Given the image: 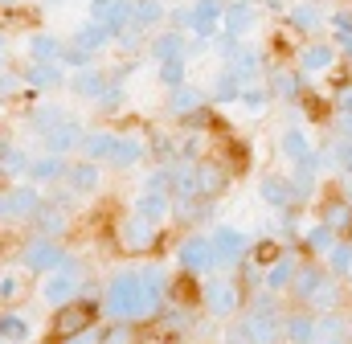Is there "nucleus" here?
Instances as JSON below:
<instances>
[{"label": "nucleus", "instance_id": "1", "mask_svg": "<svg viewBox=\"0 0 352 344\" xmlns=\"http://www.w3.org/2000/svg\"><path fill=\"white\" fill-rule=\"evenodd\" d=\"M164 299V270H123L111 279L102 295V312L111 320H135V316H156Z\"/></svg>", "mask_w": 352, "mask_h": 344}, {"label": "nucleus", "instance_id": "2", "mask_svg": "<svg viewBox=\"0 0 352 344\" xmlns=\"http://www.w3.org/2000/svg\"><path fill=\"white\" fill-rule=\"evenodd\" d=\"M37 209H41V193L33 184H16L0 193V222H21V217H33Z\"/></svg>", "mask_w": 352, "mask_h": 344}, {"label": "nucleus", "instance_id": "3", "mask_svg": "<svg viewBox=\"0 0 352 344\" xmlns=\"http://www.w3.org/2000/svg\"><path fill=\"white\" fill-rule=\"evenodd\" d=\"M205 238H209V246H213V262H217V266L238 262L242 250L250 246V242H246V234H242V230H234V226H213Z\"/></svg>", "mask_w": 352, "mask_h": 344}, {"label": "nucleus", "instance_id": "4", "mask_svg": "<svg viewBox=\"0 0 352 344\" xmlns=\"http://www.w3.org/2000/svg\"><path fill=\"white\" fill-rule=\"evenodd\" d=\"M135 217H144L148 226H164V222L173 217V197H168V189L144 184V193L135 197Z\"/></svg>", "mask_w": 352, "mask_h": 344}, {"label": "nucleus", "instance_id": "5", "mask_svg": "<svg viewBox=\"0 0 352 344\" xmlns=\"http://www.w3.org/2000/svg\"><path fill=\"white\" fill-rule=\"evenodd\" d=\"M25 266L29 270H37V275H45V270H58V266H66V250L54 242V238H33L29 246H25Z\"/></svg>", "mask_w": 352, "mask_h": 344}, {"label": "nucleus", "instance_id": "6", "mask_svg": "<svg viewBox=\"0 0 352 344\" xmlns=\"http://www.w3.org/2000/svg\"><path fill=\"white\" fill-rule=\"evenodd\" d=\"M176 262H180L184 270H197V275H205V270H213V266H217V262H213V246H209V238H205V234L184 238V242H180V250H176Z\"/></svg>", "mask_w": 352, "mask_h": 344}, {"label": "nucleus", "instance_id": "7", "mask_svg": "<svg viewBox=\"0 0 352 344\" xmlns=\"http://www.w3.org/2000/svg\"><path fill=\"white\" fill-rule=\"evenodd\" d=\"M41 140H45V148L54 152V156H66V152H74L78 148V140H82V127L74 123V119H58V123H50V127H41Z\"/></svg>", "mask_w": 352, "mask_h": 344}, {"label": "nucleus", "instance_id": "8", "mask_svg": "<svg viewBox=\"0 0 352 344\" xmlns=\"http://www.w3.org/2000/svg\"><path fill=\"white\" fill-rule=\"evenodd\" d=\"M238 299H242V295H238V287H234L230 279H209V283H205V308H209L213 316H221V320L234 316V312H238Z\"/></svg>", "mask_w": 352, "mask_h": 344}, {"label": "nucleus", "instance_id": "9", "mask_svg": "<svg viewBox=\"0 0 352 344\" xmlns=\"http://www.w3.org/2000/svg\"><path fill=\"white\" fill-rule=\"evenodd\" d=\"M221 8H226L221 0H197L192 12L184 17V25H188L197 37H213V33L221 29Z\"/></svg>", "mask_w": 352, "mask_h": 344}, {"label": "nucleus", "instance_id": "10", "mask_svg": "<svg viewBox=\"0 0 352 344\" xmlns=\"http://www.w3.org/2000/svg\"><path fill=\"white\" fill-rule=\"evenodd\" d=\"M74 291H78V279L66 270V266H58V270H45V283H41V299L45 303H70L74 299Z\"/></svg>", "mask_w": 352, "mask_h": 344}, {"label": "nucleus", "instance_id": "11", "mask_svg": "<svg viewBox=\"0 0 352 344\" xmlns=\"http://www.w3.org/2000/svg\"><path fill=\"white\" fill-rule=\"evenodd\" d=\"M254 4H230V8H221V29H226V37H242V33H250L254 29Z\"/></svg>", "mask_w": 352, "mask_h": 344}, {"label": "nucleus", "instance_id": "12", "mask_svg": "<svg viewBox=\"0 0 352 344\" xmlns=\"http://www.w3.org/2000/svg\"><path fill=\"white\" fill-rule=\"evenodd\" d=\"M242 328H246L250 344H274V341H278V320H274L266 308H258L250 320H242Z\"/></svg>", "mask_w": 352, "mask_h": 344}, {"label": "nucleus", "instance_id": "13", "mask_svg": "<svg viewBox=\"0 0 352 344\" xmlns=\"http://www.w3.org/2000/svg\"><path fill=\"white\" fill-rule=\"evenodd\" d=\"M287 341H291V344H316V341H320V320H316V316H307V312L287 316Z\"/></svg>", "mask_w": 352, "mask_h": 344}, {"label": "nucleus", "instance_id": "14", "mask_svg": "<svg viewBox=\"0 0 352 344\" xmlns=\"http://www.w3.org/2000/svg\"><path fill=\"white\" fill-rule=\"evenodd\" d=\"M295 266H299V262H295V255H283V250H278V255L270 258L266 287H270V291H283V287H291V279H295Z\"/></svg>", "mask_w": 352, "mask_h": 344}, {"label": "nucleus", "instance_id": "15", "mask_svg": "<svg viewBox=\"0 0 352 344\" xmlns=\"http://www.w3.org/2000/svg\"><path fill=\"white\" fill-rule=\"evenodd\" d=\"M98 180H102V172H98L94 160H82V164L66 169V184H70L74 193H94V189H98Z\"/></svg>", "mask_w": 352, "mask_h": 344}, {"label": "nucleus", "instance_id": "16", "mask_svg": "<svg viewBox=\"0 0 352 344\" xmlns=\"http://www.w3.org/2000/svg\"><path fill=\"white\" fill-rule=\"evenodd\" d=\"M332 62H336V50H332V45H307V50L299 54V70H303V74H324Z\"/></svg>", "mask_w": 352, "mask_h": 344}, {"label": "nucleus", "instance_id": "17", "mask_svg": "<svg viewBox=\"0 0 352 344\" xmlns=\"http://www.w3.org/2000/svg\"><path fill=\"white\" fill-rule=\"evenodd\" d=\"M263 201L266 205H274V209H287L291 201H295V189H291V180H283V176H263Z\"/></svg>", "mask_w": 352, "mask_h": 344}, {"label": "nucleus", "instance_id": "18", "mask_svg": "<svg viewBox=\"0 0 352 344\" xmlns=\"http://www.w3.org/2000/svg\"><path fill=\"white\" fill-rule=\"evenodd\" d=\"M90 328V308H62V316L54 320V332L66 341V336H74V332H82Z\"/></svg>", "mask_w": 352, "mask_h": 344}, {"label": "nucleus", "instance_id": "19", "mask_svg": "<svg viewBox=\"0 0 352 344\" xmlns=\"http://www.w3.org/2000/svg\"><path fill=\"white\" fill-rule=\"evenodd\" d=\"M168 184L176 189L180 201L201 197V193H197V164H176V169H168Z\"/></svg>", "mask_w": 352, "mask_h": 344}, {"label": "nucleus", "instance_id": "20", "mask_svg": "<svg viewBox=\"0 0 352 344\" xmlns=\"http://www.w3.org/2000/svg\"><path fill=\"white\" fill-rule=\"evenodd\" d=\"M115 144H119V136H111V131H94V136H87L82 140V156L87 160H111V152H115Z\"/></svg>", "mask_w": 352, "mask_h": 344}, {"label": "nucleus", "instance_id": "21", "mask_svg": "<svg viewBox=\"0 0 352 344\" xmlns=\"http://www.w3.org/2000/svg\"><path fill=\"white\" fill-rule=\"evenodd\" d=\"M29 336H33V328H29V320H25L21 312H4V316H0V341L25 344Z\"/></svg>", "mask_w": 352, "mask_h": 344}, {"label": "nucleus", "instance_id": "22", "mask_svg": "<svg viewBox=\"0 0 352 344\" xmlns=\"http://www.w3.org/2000/svg\"><path fill=\"white\" fill-rule=\"evenodd\" d=\"M144 156H148L144 140H119L115 152H111V164H115V169H131V164H140Z\"/></svg>", "mask_w": 352, "mask_h": 344}, {"label": "nucleus", "instance_id": "23", "mask_svg": "<svg viewBox=\"0 0 352 344\" xmlns=\"http://www.w3.org/2000/svg\"><path fill=\"white\" fill-rule=\"evenodd\" d=\"M98 25L107 29V37H119V33H123V29L131 25V4H127V0H115V4L107 8V17H102Z\"/></svg>", "mask_w": 352, "mask_h": 344}, {"label": "nucleus", "instance_id": "24", "mask_svg": "<svg viewBox=\"0 0 352 344\" xmlns=\"http://www.w3.org/2000/svg\"><path fill=\"white\" fill-rule=\"evenodd\" d=\"M29 54H33V62H58L62 45H58V37H50V33H33V37H29Z\"/></svg>", "mask_w": 352, "mask_h": 344}, {"label": "nucleus", "instance_id": "25", "mask_svg": "<svg viewBox=\"0 0 352 344\" xmlns=\"http://www.w3.org/2000/svg\"><path fill=\"white\" fill-rule=\"evenodd\" d=\"M258 66H263V62H258L254 50H234V54H230V70H234L242 83H250V78L258 74Z\"/></svg>", "mask_w": 352, "mask_h": 344}, {"label": "nucleus", "instance_id": "26", "mask_svg": "<svg viewBox=\"0 0 352 344\" xmlns=\"http://www.w3.org/2000/svg\"><path fill=\"white\" fill-rule=\"evenodd\" d=\"M152 230H156V226H148L144 217H131V222H123V242H127L131 250H144V246L152 242Z\"/></svg>", "mask_w": 352, "mask_h": 344}, {"label": "nucleus", "instance_id": "27", "mask_svg": "<svg viewBox=\"0 0 352 344\" xmlns=\"http://www.w3.org/2000/svg\"><path fill=\"white\" fill-rule=\"evenodd\" d=\"M307 303H311V308H320V312H332V308L340 303V287H336L332 279H320V283H316V291L307 295Z\"/></svg>", "mask_w": 352, "mask_h": 344}, {"label": "nucleus", "instance_id": "28", "mask_svg": "<svg viewBox=\"0 0 352 344\" xmlns=\"http://www.w3.org/2000/svg\"><path fill=\"white\" fill-rule=\"evenodd\" d=\"M221 184H226V172L217 169V164H197V193L201 197L221 193Z\"/></svg>", "mask_w": 352, "mask_h": 344}, {"label": "nucleus", "instance_id": "29", "mask_svg": "<svg viewBox=\"0 0 352 344\" xmlns=\"http://www.w3.org/2000/svg\"><path fill=\"white\" fill-rule=\"evenodd\" d=\"M131 4V25H160L164 4L160 0H127Z\"/></svg>", "mask_w": 352, "mask_h": 344}, {"label": "nucleus", "instance_id": "30", "mask_svg": "<svg viewBox=\"0 0 352 344\" xmlns=\"http://www.w3.org/2000/svg\"><path fill=\"white\" fill-rule=\"evenodd\" d=\"M278 148H283V156H287V160H295V156L311 152V144H307V131H303V127H287V131H283V140H278Z\"/></svg>", "mask_w": 352, "mask_h": 344}, {"label": "nucleus", "instance_id": "31", "mask_svg": "<svg viewBox=\"0 0 352 344\" xmlns=\"http://www.w3.org/2000/svg\"><path fill=\"white\" fill-rule=\"evenodd\" d=\"M242 78L234 74V70H226L217 83H213V103H238V94H242Z\"/></svg>", "mask_w": 352, "mask_h": 344}, {"label": "nucleus", "instance_id": "32", "mask_svg": "<svg viewBox=\"0 0 352 344\" xmlns=\"http://www.w3.org/2000/svg\"><path fill=\"white\" fill-rule=\"evenodd\" d=\"M33 217H37V230H41V238H58V234L66 230V213H62V209H37Z\"/></svg>", "mask_w": 352, "mask_h": 344}, {"label": "nucleus", "instance_id": "33", "mask_svg": "<svg viewBox=\"0 0 352 344\" xmlns=\"http://www.w3.org/2000/svg\"><path fill=\"white\" fill-rule=\"evenodd\" d=\"M176 54H184V37H180V33H160V37L152 41V58H156V62L176 58Z\"/></svg>", "mask_w": 352, "mask_h": 344}, {"label": "nucleus", "instance_id": "34", "mask_svg": "<svg viewBox=\"0 0 352 344\" xmlns=\"http://www.w3.org/2000/svg\"><path fill=\"white\" fill-rule=\"evenodd\" d=\"M107 41H111V37H107V29H102L98 21H90V25L78 29V41H74V45H78V50H87V54H94V50H98V45H107Z\"/></svg>", "mask_w": 352, "mask_h": 344}, {"label": "nucleus", "instance_id": "35", "mask_svg": "<svg viewBox=\"0 0 352 344\" xmlns=\"http://www.w3.org/2000/svg\"><path fill=\"white\" fill-rule=\"evenodd\" d=\"M29 83L33 86H58L62 83V66H58V62H33Z\"/></svg>", "mask_w": 352, "mask_h": 344}, {"label": "nucleus", "instance_id": "36", "mask_svg": "<svg viewBox=\"0 0 352 344\" xmlns=\"http://www.w3.org/2000/svg\"><path fill=\"white\" fill-rule=\"evenodd\" d=\"M324 226H332L336 234L352 230V205H349V201H336V205H328V213H324Z\"/></svg>", "mask_w": 352, "mask_h": 344}, {"label": "nucleus", "instance_id": "37", "mask_svg": "<svg viewBox=\"0 0 352 344\" xmlns=\"http://www.w3.org/2000/svg\"><path fill=\"white\" fill-rule=\"evenodd\" d=\"M324 255H328L332 270H336L340 279H349V275H352V246H344V242H332V246H328Z\"/></svg>", "mask_w": 352, "mask_h": 344}, {"label": "nucleus", "instance_id": "38", "mask_svg": "<svg viewBox=\"0 0 352 344\" xmlns=\"http://www.w3.org/2000/svg\"><path fill=\"white\" fill-rule=\"evenodd\" d=\"M29 172L37 176V180H58L62 172H66V164H62V156H45V160H29Z\"/></svg>", "mask_w": 352, "mask_h": 344}, {"label": "nucleus", "instance_id": "39", "mask_svg": "<svg viewBox=\"0 0 352 344\" xmlns=\"http://www.w3.org/2000/svg\"><path fill=\"white\" fill-rule=\"evenodd\" d=\"M70 86H74V90H78L82 98H98V90H102V78H98V74H94L90 66H82V70H78V74L70 78Z\"/></svg>", "mask_w": 352, "mask_h": 344}, {"label": "nucleus", "instance_id": "40", "mask_svg": "<svg viewBox=\"0 0 352 344\" xmlns=\"http://www.w3.org/2000/svg\"><path fill=\"white\" fill-rule=\"evenodd\" d=\"M303 242H307L311 250H320V255H324V250H328V246L336 242V230L320 222V226H311V230H303Z\"/></svg>", "mask_w": 352, "mask_h": 344}, {"label": "nucleus", "instance_id": "41", "mask_svg": "<svg viewBox=\"0 0 352 344\" xmlns=\"http://www.w3.org/2000/svg\"><path fill=\"white\" fill-rule=\"evenodd\" d=\"M291 25L303 29V33L320 29V8H316V4H299V8H291Z\"/></svg>", "mask_w": 352, "mask_h": 344}, {"label": "nucleus", "instance_id": "42", "mask_svg": "<svg viewBox=\"0 0 352 344\" xmlns=\"http://www.w3.org/2000/svg\"><path fill=\"white\" fill-rule=\"evenodd\" d=\"M320 279H324V275H320L316 266H307V270H303V266H295V279H291V283H295V295H299V299H307V295L316 291V283H320Z\"/></svg>", "mask_w": 352, "mask_h": 344}, {"label": "nucleus", "instance_id": "43", "mask_svg": "<svg viewBox=\"0 0 352 344\" xmlns=\"http://www.w3.org/2000/svg\"><path fill=\"white\" fill-rule=\"evenodd\" d=\"M160 78H164L168 90L184 83V54H176V58H164V62H160Z\"/></svg>", "mask_w": 352, "mask_h": 344}, {"label": "nucleus", "instance_id": "44", "mask_svg": "<svg viewBox=\"0 0 352 344\" xmlns=\"http://www.w3.org/2000/svg\"><path fill=\"white\" fill-rule=\"evenodd\" d=\"M0 169L8 172V176H21V172H29V156L21 148H4L0 152Z\"/></svg>", "mask_w": 352, "mask_h": 344}, {"label": "nucleus", "instance_id": "45", "mask_svg": "<svg viewBox=\"0 0 352 344\" xmlns=\"http://www.w3.org/2000/svg\"><path fill=\"white\" fill-rule=\"evenodd\" d=\"M270 86H274L278 98H295V94H299V78H295L291 70H274V74H270Z\"/></svg>", "mask_w": 352, "mask_h": 344}, {"label": "nucleus", "instance_id": "46", "mask_svg": "<svg viewBox=\"0 0 352 344\" xmlns=\"http://www.w3.org/2000/svg\"><path fill=\"white\" fill-rule=\"evenodd\" d=\"M197 107H201V94H197V90H192V86H173V111H180V115H184V111H197Z\"/></svg>", "mask_w": 352, "mask_h": 344}, {"label": "nucleus", "instance_id": "47", "mask_svg": "<svg viewBox=\"0 0 352 344\" xmlns=\"http://www.w3.org/2000/svg\"><path fill=\"white\" fill-rule=\"evenodd\" d=\"M332 164H336L340 172H349V176H352V140L336 136V144H332Z\"/></svg>", "mask_w": 352, "mask_h": 344}, {"label": "nucleus", "instance_id": "48", "mask_svg": "<svg viewBox=\"0 0 352 344\" xmlns=\"http://www.w3.org/2000/svg\"><path fill=\"white\" fill-rule=\"evenodd\" d=\"M238 98H242V107H246V111H263V107H266V90H258V86H242V94H238Z\"/></svg>", "mask_w": 352, "mask_h": 344}, {"label": "nucleus", "instance_id": "49", "mask_svg": "<svg viewBox=\"0 0 352 344\" xmlns=\"http://www.w3.org/2000/svg\"><path fill=\"white\" fill-rule=\"evenodd\" d=\"M58 62H66V66H74V70H82V66H90V54L87 50H66V54H58Z\"/></svg>", "mask_w": 352, "mask_h": 344}, {"label": "nucleus", "instance_id": "50", "mask_svg": "<svg viewBox=\"0 0 352 344\" xmlns=\"http://www.w3.org/2000/svg\"><path fill=\"white\" fill-rule=\"evenodd\" d=\"M332 29H336V37H340V41L352 37V12H336V17H332Z\"/></svg>", "mask_w": 352, "mask_h": 344}, {"label": "nucleus", "instance_id": "51", "mask_svg": "<svg viewBox=\"0 0 352 344\" xmlns=\"http://www.w3.org/2000/svg\"><path fill=\"white\" fill-rule=\"evenodd\" d=\"M16 291H21V279H16V275H4V279H0V299H12Z\"/></svg>", "mask_w": 352, "mask_h": 344}, {"label": "nucleus", "instance_id": "52", "mask_svg": "<svg viewBox=\"0 0 352 344\" xmlns=\"http://www.w3.org/2000/svg\"><path fill=\"white\" fill-rule=\"evenodd\" d=\"M102 344H131V328H127V324H119L115 332H107V336H102Z\"/></svg>", "mask_w": 352, "mask_h": 344}, {"label": "nucleus", "instance_id": "53", "mask_svg": "<svg viewBox=\"0 0 352 344\" xmlns=\"http://www.w3.org/2000/svg\"><path fill=\"white\" fill-rule=\"evenodd\" d=\"M66 344H98V332H94V328H82V332L66 336Z\"/></svg>", "mask_w": 352, "mask_h": 344}, {"label": "nucleus", "instance_id": "54", "mask_svg": "<svg viewBox=\"0 0 352 344\" xmlns=\"http://www.w3.org/2000/svg\"><path fill=\"white\" fill-rule=\"evenodd\" d=\"M58 119H62V111H58V107H45V111H37V123H41V127H50V123H58Z\"/></svg>", "mask_w": 352, "mask_h": 344}, {"label": "nucleus", "instance_id": "55", "mask_svg": "<svg viewBox=\"0 0 352 344\" xmlns=\"http://www.w3.org/2000/svg\"><path fill=\"white\" fill-rule=\"evenodd\" d=\"M111 4H115V0H90V21H102Z\"/></svg>", "mask_w": 352, "mask_h": 344}, {"label": "nucleus", "instance_id": "56", "mask_svg": "<svg viewBox=\"0 0 352 344\" xmlns=\"http://www.w3.org/2000/svg\"><path fill=\"white\" fill-rule=\"evenodd\" d=\"M226 344H250V336H246V328H242V324H234V328L226 332Z\"/></svg>", "mask_w": 352, "mask_h": 344}, {"label": "nucleus", "instance_id": "57", "mask_svg": "<svg viewBox=\"0 0 352 344\" xmlns=\"http://www.w3.org/2000/svg\"><path fill=\"white\" fill-rule=\"evenodd\" d=\"M336 107L352 115V86H340V94H336Z\"/></svg>", "mask_w": 352, "mask_h": 344}, {"label": "nucleus", "instance_id": "58", "mask_svg": "<svg viewBox=\"0 0 352 344\" xmlns=\"http://www.w3.org/2000/svg\"><path fill=\"white\" fill-rule=\"evenodd\" d=\"M340 136L352 140V115H349V111H340Z\"/></svg>", "mask_w": 352, "mask_h": 344}, {"label": "nucleus", "instance_id": "59", "mask_svg": "<svg viewBox=\"0 0 352 344\" xmlns=\"http://www.w3.org/2000/svg\"><path fill=\"white\" fill-rule=\"evenodd\" d=\"M12 90H16V78H8V74H4V78H0V94H12Z\"/></svg>", "mask_w": 352, "mask_h": 344}, {"label": "nucleus", "instance_id": "60", "mask_svg": "<svg viewBox=\"0 0 352 344\" xmlns=\"http://www.w3.org/2000/svg\"><path fill=\"white\" fill-rule=\"evenodd\" d=\"M324 344H344V341H324Z\"/></svg>", "mask_w": 352, "mask_h": 344}, {"label": "nucleus", "instance_id": "61", "mask_svg": "<svg viewBox=\"0 0 352 344\" xmlns=\"http://www.w3.org/2000/svg\"><path fill=\"white\" fill-rule=\"evenodd\" d=\"M0 45H4V37H0Z\"/></svg>", "mask_w": 352, "mask_h": 344}]
</instances>
